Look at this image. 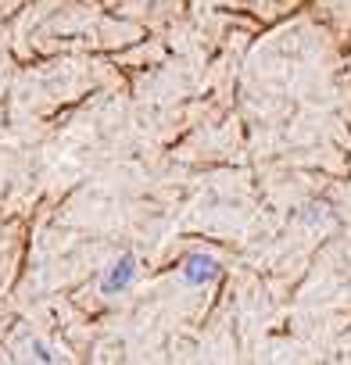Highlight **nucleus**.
I'll return each instance as SVG.
<instances>
[{
	"label": "nucleus",
	"mask_w": 351,
	"mask_h": 365,
	"mask_svg": "<svg viewBox=\"0 0 351 365\" xmlns=\"http://www.w3.org/2000/svg\"><path fill=\"white\" fill-rule=\"evenodd\" d=\"M219 272H223V265H219L212 255H190V258L183 262V279H187V283H194V287L212 283Z\"/></svg>",
	"instance_id": "2"
},
{
	"label": "nucleus",
	"mask_w": 351,
	"mask_h": 365,
	"mask_svg": "<svg viewBox=\"0 0 351 365\" xmlns=\"http://www.w3.org/2000/svg\"><path fill=\"white\" fill-rule=\"evenodd\" d=\"M133 276H136V258L133 255H122V258H115L108 265V272L101 279V290L104 294H118V290H126L133 283Z\"/></svg>",
	"instance_id": "1"
}]
</instances>
